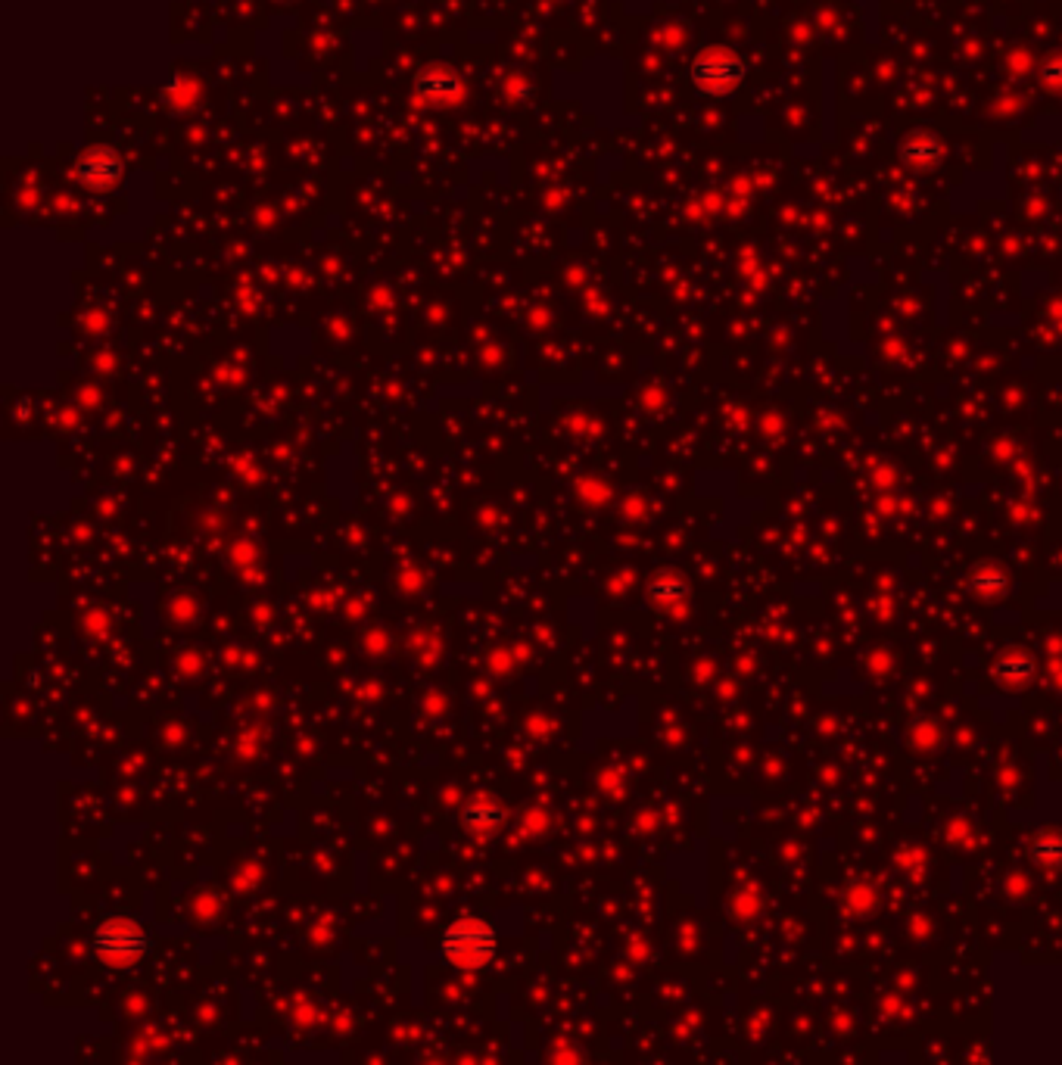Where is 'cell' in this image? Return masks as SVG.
I'll use <instances>...</instances> for the list:
<instances>
[{
	"label": "cell",
	"instance_id": "cell-1",
	"mask_svg": "<svg viewBox=\"0 0 1062 1065\" xmlns=\"http://www.w3.org/2000/svg\"><path fill=\"white\" fill-rule=\"evenodd\" d=\"M496 947H499L496 928L477 916H465V919L452 922L440 941L443 960L461 972H477V969L489 966L496 957Z\"/></svg>",
	"mask_w": 1062,
	"mask_h": 1065
},
{
	"label": "cell",
	"instance_id": "cell-11",
	"mask_svg": "<svg viewBox=\"0 0 1062 1065\" xmlns=\"http://www.w3.org/2000/svg\"><path fill=\"white\" fill-rule=\"evenodd\" d=\"M499 819H502V813H499L496 807H486V804H471L468 813H465V823H468L471 829H477V832L493 829Z\"/></svg>",
	"mask_w": 1062,
	"mask_h": 1065
},
{
	"label": "cell",
	"instance_id": "cell-7",
	"mask_svg": "<svg viewBox=\"0 0 1062 1065\" xmlns=\"http://www.w3.org/2000/svg\"><path fill=\"white\" fill-rule=\"evenodd\" d=\"M1034 673H1038V667H1034V661L1022 651L1000 654V658L994 661V667H991V676L1000 682V686H1013V689L1028 686V682L1034 679Z\"/></svg>",
	"mask_w": 1062,
	"mask_h": 1065
},
{
	"label": "cell",
	"instance_id": "cell-8",
	"mask_svg": "<svg viewBox=\"0 0 1062 1065\" xmlns=\"http://www.w3.org/2000/svg\"><path fill=\"white\" fill-rule=\"evenodd\" d=\"M969 589L978 598H985V602H994V598H1003L1006 592H1010V577H1006V570L1000 564L982 561L969 573Z\"/></svg>",
	"mask_w": 1062,
	"mask_h": 1065
},
{
	"label": "cell",
	"instance_id": "cell-5",
	"mask_svg": "<svg viewBox=\"0 0 1062 1065\" xmlns=\"http://www.w3.org/2000/svg\"><path fill=\"white\" fill-rule=\"evenodd\" d=\"M941 153H944L941 141L935 138L932 131H922V128H916V131L904 134L901 144H897V156H901L904 166L919 169V172H929V169H935L938 162H941Z\"/></svg>",
	"mask_w": 1062,
	"mask_h": 1065
},
{
	"label": "cell",
	"instance_id": "cell-2",
	"mask_svg": "<svg viewBox=\"0 0 1062 1065\" xmlns=\"http://www.w3.org/2000/svg\"><path fill=\"white\" fill-rule=\"evenodd\" d=\"M147 947L150 944L144 928L125 916L100 922L94 932V953L106 966H116V969H131L134 963H141L147 957Z\"/></svg>",
	"mask_w": 1062,
	"mask_h": 1065
},
{
	"label": "cell",
	"instance_id": "cell-10",
	"mask_svg": "<svg viewBox=\"0 0 1062 1065\" xmlns=\"http://www.w3.org/2000/svg\"><path fill=\"white\" fill-rule=\"evenodd\" d=\"M648 595H651V602H658V605H679L689 595V586L676 577H661L648 586Z\"/></svg>",
	"mask_w": 1062,
	"mask_h": 1065
},
{
	"label": "cell",
	"instance_id": "cell-6",
	"mask_svg": "<svg viewBox=\"0 0 1062 1065\" xmlns=\"http://www.w3.org/2000/svg\"><path fill=\"white\" fill-rule=\"evenodd\" d=\"M415 94L427 103H437V106H446V103H455L461 100V94H465V85H461V78L455 72H446V69H427L418 75L415 81Z\"/></svg>",
	"mask_w": 1062,
	"mask_h": 1065
},
{
	"label": "cell",
	"instance_id": "cell-4",
	"mask_svg": "<svg viewBox=\"0 0 1062 1065\" xmlns=\"http://www.w3.org/2000/svg\"><path fill=\"white\" fill-rule=\"evenodd\" d=\"M75 175L88 190H110L122 178V156L113 147H91L78 156Z\"/></svg>",
	"mask_w": 1062,
	"mask_h": 1065
},
{
	"label": "cell",
	"instance_id": "cell-9",
	"mask_svg": "<svg viewBox=\"0 0 1062 1065\" xmlns=\"http://www.w3.org/2000/svg\"><path fill=\"white\" fill-rule=\"evenodd\" d=\"M1031 857L1047 869L1062 866V829H1044L1031 841Z\"/></svg>",
	"mask_w": 1062,
	"mask_h": 1065
},
{
	"label": "cell",
	"instance_id": "cell-12",
	"mask_svg": "<svg viewBox=\"0 0 1062 1065\" xmlns=\"http://www.w3.org/2000/svg\"><path fill=\"white\" fill-rule=\"evenodd\" d=\"M1041 78L1047 81V85H1062V60H1050L1041 69Z\"/></svg>",
	"mask_w": 1062,
	"mask_h": 1065
},
{
	"label": "cell",
	"instance_id": "cell-3",
	"mask_svg": "<svg viewBox=\"0 0 1062 1065\" xmlns=\"http://www.w3.org/2000/svg\"><path fill=\"white\" fill-rule=\"evenodd\" d=\"M745 75H748L745 60L726 47H704L689 66L692 85L707 97H723L735 91L745 81Z\"/></svg>",
	"mask_w": 1062,
	"mask_h": 1065
}]
</instances>
